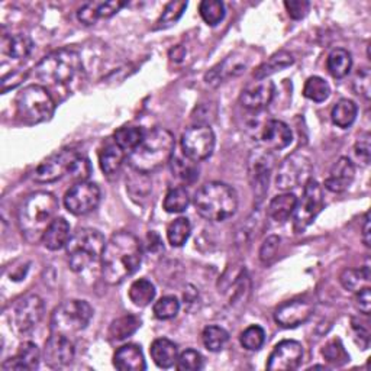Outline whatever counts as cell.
Here are the masks:
<instances>
[{
  "label": "cell",
  "mask_w": 371,
  "mask_h": 371,
  "mask_svg": "<svg viewBox=\"0 0 371 371\" xmlns=\"http://www.w3.org/2000/svg\"><path fill=\"white\" fill-rule=\"evenodd\" d=\"M276 161L274 152L264 147L251 151L248 158V180L257 205L264 201L269 191V183Z\"/></svg>",
  "instance_id": "10"
},
{
  "label": "cell",
  "mask_w": 371,
  "mask_h": 371,
  "mask_svg": "<svg viewBox=\"0 0 371 371\" xmlns=\"http://www.w3.org/2000/svg\"><path fill=\"white\" fill-rule=\"evenodd\" d=\"M174 148H176V140L168 129H152L151 133L145 134L140 145L129 152V167L144 174L154 173L170 163Z\"/></svg>",
  "instance_id": "3"
},
{
  "label": "cell",
  "mask_w": 371,
  "mask_h": 371,
  "mask_svg": "<svg viewBox=\"0 0 371 371\" xmlns=\"http://www.w3.org/2000/svg\"><path fill=\"white\" fill-rule=\"evenodd\" d=\"M100 202V189L90 182L76 183L64 196V206L72 215L83 216L93 212Z\"/></svg>",
  "instance_id": "14"
},
{
  "label": "cell",
  "mask_w": 371,
  "mask_h": 371,
  "mask_svg": "<svg viewBox=\"0 0 371 371\" xmlns=\"http://www.w3.org/2000/svg\"><path fill=\"white\" fill-rule=\"evenodd\" d=\"M81 70V58L73 48H61L43 57L34 69L35 77L46 84H65Z\"/></svg>",
  "instance_id": "5"
},
{
  "label": "cell",
  "mask_w": 371,
  "mask_h": 371,
  "mask_svg": "<svg viewBox=\"0 0 371 371\" xmlns=\"http://www.w3.org/2000/svg\"><path fill=\"white\" fill-rule=\"evenodd\" d=\"M128 296H129L130 302L135 304V306L145 308L152 300H154L156 288L149 280L140 278V280H135L133 285H130Z\"/></svg>",
  "instance_id": "34"
},
{
  "label": "cell",
  "mask_w": 371,
  "mask_h": 371,
  "mask_svg": "<svg viewBox=\"0 0 371 371\" xmlns=\"http://www.w3.org/2000/svg\"><path fill=\"white\" fill-rule=\"evenodd\" d=\"M323 209V190L321 184L311 179L304 184L302 199L297 201L295 209L293 228L296 234L303 232L315 220Z\"/></svg>",
  "instance_id": "11"
},
{
  "label": "cell",
  "mask_w": 371,
  "mask_h": 371,
  "mask_svg": "<svg viewBox=\"0 0 371 371\" xmlns=\"http://www.w3.org/2000/svg\"><path fill=\"white\" fill-rule=\"evenodd\" d=\"M302 344L293 339H285L274 346L267 361V368L271 371H292L302 364Z\"/></svg>",
  "instance_id": "16"
},
{
  "label": "cell",
  "mask_w": 371,
  "mask_h": 371,
  "mask_svg": "<svg viewBox=\"0 0 371 371\" xmlns=\"http://www.w3.org/2000/svg\"><path fill=\"white\" fill-rule=\"evenodd\" d=\"M145 133L141 126H122L114 134V141L123 151L135 149L144 140Z\"/></svg>",
  "instance_id": "36"
},
{
  "label": "cell",
  "mask_w": 371,
  "mask_h": 371,
  "mask_svg": "<svg viewBox=\"0 0 371 371\" xmlns=\"http://www.w3.org/2000/svg\"><path fill=\"white\" fill-rule=\"evenodd\" d=\"M248 62L250 58H247L244 54H234L231 57H228L225 61L220 62L213 67L205 77L208 84L212 86H217L224 83L225 80L243 74L245 72V69L248 67Z\"/></svg>",
  "instance_id": "20"
},
{
  "label": "cell",
  "mask_w": 371,
  "mask_h": 371,
  "mask_svg": "<svg viewBox=\"0 0 371 371\" xmlns=\"http://www.w3.org/2000/svg\"><path fill=\"white\" fill-rule=\"evenodd\" d=\"M173 176H176L179 180L184 183H193L199 177V167L196 161L190 160L189 157L183 156H174L170 160Z\"/></svg>",
  "instance_id": "31"
},
{
  "label": "cell",
  "mask_w": 371,
  "mask_h": 371,
  "mask_svg": "<svg viewBox=\"0 0 371 371\" xmlns=\"http://www.w3.org/2000/svg\"><path fill=\"white\" fill-rule=\"evenodd\" d=\"M202 341H203V345L206 346V350L212 353H220L227 346L229 341V334L227 330L222 328V326L210 325L203 330Z\"/></svg>",
  "instance_id": "38"
},
{
  "label": "cell",
  "mask_w": 371,
  "mask_h": 371,
  "mask_svg": "<svg viewBox=\"0 0 371 371\" xmlns=\"http://www.w3.org/2000/svg\"><path fill=\"white\" fill-rule=\"evenodd\" d=\"M293 135L290 128L281 121L271 119L269 121L261 133V142L263 147L270 151H281L292 144Z\"/></svg>",
  "instance_id": "22"
},
{
  "label": "cell",
  "mask_w": 371,
  "mask_h": 371,
  "mask_svg": "<svg viewBox=\"0 0 371 371\" xmlns=\"http://www.w3.org/2000/svg\"><path fill=\"white\" fill-rule=\"evenodd\" d=\"M191 234V224L187 217H177L167 228V239L171 247H183Z\"/></svg>",
  "instance_id": "39"
},
{
  "label": "cell",
  "mask_w": 371,
  "mask_h": 371,
  "mask_svg": "<svg viewBox=\"0 0 371 371\" xmlns=\"http://www.w3.org/2000/svg\"><path fill=\"white\" fill-rule=\"evenodd\" d=\"M39 360H41V353H39V348L36 346V344L24 342L19 346L16 354L2 364V368L5 371H12V370L32 371L38 368Z\"/></svg>",
  "instance_id": "23"
},
{
  "label": "cell",
  "mask_w": 371,
  "mask_h": 371,
  "mask_svg": "<svg viewBox=\"0 0 371 371\" xmlns=\"http://www.w3.org/2000/svg\"><path fill=\"white\" fill-rule=\"evenodd\" d=\"M81 154L73 148L61 149L55 154L50 156L47 160H43L36 170L34 171V180L36 183H53L64 177L65 174H70L77 158Z\"/></svg>",
  "instance_id": "13"
},
{
  "label": "cell",
  "mask_w": 371,
  "mask_h": 371,
  "mask_svg": "<svg viewBox=\"0 0 371 371\" xmlns=\"http://www.w3.org/2000/svg\"><path fill=\"white\" fill-rule=\"evenodd\" d=\"M363 243L367 248L371 247V228H370V215L365 213L363 224Z\"/></svg>",
  "instance_id": "58"
},
{
  "label": "cell",
  "mask_w": 371,
  "mask_h": 371,
  "mask_svg": "<svg viewBox=\"0 0 371 371\" xmlns=\"http://www.w3.org/2000/svg\"><path fill=\"white\" fill-rule=\"evenodd\" d=\"M215 134L208 125H193L182 135V151L193 161H203L215 149Z\"/></svg>",
  "instance_id": "12"
},
{
  "label": "cell",
  "mask_w": 371,
  "mask_h": 371,
  "mask_svg": "<svg viewBox=\"0 0 371 371\" xmlns=\"http://www.w3.org/2000/svg\"><path fill=\"white\" fill-rule=\"evenodd\" d=\"M32 50L34 41L25 34L4 35L2 38V51L15 60H25Z\"/></svg>",
  "instance_id": "28"
},
{
  "label": "cell",
  "mask_w": 371,
  "mask_h": 371,
  "mask_svg": "<svg viewBox=\"0 0 371 371\" xmlns=\"http://www.w3.org/2000/svg\"><path fill=\"white\" fill-rule=\"evenodd\" d=\"M58 201L53 193L36 191L22 201L18 210V225L28 243L42 241L47 228L55 220Z\"/></svg>",
  "instance_id": "2"
},
{
  "label": "cell",
  "mask_w": 371,
  "mask_h": 371,
  "mask_svg": "<svg viewBox=\"0 0 371 371\" xmlns=\"http://www.w3.org/2000/svg\"><path fill=\"white\" fill-rule=\"evenodd\" d=\"M354 177H356L354 163L350 158L341 157L332 166L328 177L325 179V187L332 193H342L353 184Z\"/></svg>",
  "instance_id": "21"
},
{
  "label": "cell",
  "mask_w": 371,
  "mask_h": 371,
  "mask_svg": "<svg viewBox=\"0 0 371 371\" xmlns=\"http://www.w3.org/2000/svg\"><path fill=\"white\" fill-rule=\"evenodd\" d=\"M114 365L119 371H142L147 368L141 346L128 344L121 346L114 356Z\"/></svg>",
  "instance_id": "25"
},
{
  "label": "cell",
  "mask_w": 371,
  "mask_h": 371,
  "mask_svg": "<svg viewBox=\"0 0 371 371\" xmlns=\"http://www.w3.org/2000/svg\"><path fill=\"white\" fill-rule=\"evenodd\" d=\"M72 239L70 224L64 217H55L42 236V244L50 251H58L67 247Z\"/></svg>",
  "instance_id": "24"
},
{
  "label": "cell",
  "mask_w": 371,
  "mask_h": 371,
  "mask_svg": "<svg viewBox=\"0 0 371 371\" xmlns=\"http://www.w3.org/2000/svg\"><path fill=\"white\" fill-rule=\"evenodd\" d=\"M102 277L107 285H121L141 266L142 247L140 239L130 232L114 234L102 254Z\"/></svg>",
  "instance_id": "1"
},
{
  "label": "cell",
  "mask_w": 371,
  "mask_h": 371,
  "mask_svg": "<svg viewBox=\"0 0 371 371\" xmlns=\"http://www.w3.org/2000/svg\"><path fill=\"white\" fill-rule=\"evenodd\" d=\"M358 114V107L357 104L350 100V99H341L337 102V104L332 107V112H331V118L334 125H337L338 128L346 129L350 128Z\"/></svg>",
  "instance_id": "33"
},
{
  "label": "cell",
  "mask_w": 371,
  "mask_h": 371,
  "mask_svg": "<svg viewBox=\"0 0 371 371\" xmlns=\"http://www.w3.org/2000/svg\"><path fill=\"white\" fill-rule=\"evenodd\" d=\"M297 205V198L293 193H283L271 199L269 205V216L277 224H285L295 213Z\"/></svg>",
  "instance_id": "27"
},
{
  "label": "cell",
  "mask_w": 371,
  "mask_h": 371,
  "mask_svg": "<svg viewBox=\"0 0 371 371\" xmlns=\"http://www.w3.org/2000/svg\"><path fill=\"white\" fill-rule=\"evenodd\" d=\"M151 358L160 368H170L177 363L179 350L177 345L167 338H158L151 344Z\"/></svg>",
  "instance_id": "26"
},
{
  "label": "cell",
  "mask_w": 371,
  "mask_h": 371,
  "mask_svg": "<svg viewBox=\"0 0 371 371\" xmlns=\"http://www.w3.org/2000/svg\"><path fill=\"white\" fill-rule=\"evenodd\" d=\"M184 55H186V50H184L182 46L174 47V48L170 51V58H171L173 61H176V62L182 61V60L184 58Z\"/></svg>",
  "instance_id": "60"
},
{
  "label": "cell",
  "mask_w": 371,
  "mask_h": 371,
  "mask_svg": "<svg viewBox=\"0 0 371 371\" xmlns=\"http://www.w3.org/2000/svg\"><path fill=\"white\" fill-rule=\"evenodd\" d=\"M278 245H280V236H277V235L267 236V239L259 248L261 263H264L266 266L271 264L273 261H274V258H276V255H277Z\"/></svg>",
  "instance_id": "49"
},
{
  "label": "cell",
  "mask_w": 371,
  "mask_h": 371,
  "mask_svg": "<svg viewBox=\"0 0 371 371\" xmlns=\"http://www.w3.org/2000/svg\"><path fill=\"white\" fill-rule=\"evenodd\" d=\"M239 342L248 351H258L266 342V332L259 325H251L239 337Z\"/></svg>",
  "instance_id": "46"
},
{
  "label": "cell",
  "mask_w": 371,
  "mask_h": 371,
  "mask_svg": "<svg viewBox=\"0 0 371 371\" xmlns=\"http://www.w3.org/2000/svg\"><path fill=\"white\" fill-rule=\"evenodd\" d=\"M356 306L357 309L364 313V315H370L371 312V292L370 288H363L361 290L357 292L356 295Z\"/></svg>",
  "instance_id": "56"
},
{
  "label": "cell",
  "mask_w": 371,
  "mask_h": 371,
  "mask_svg": "<svg viewBox=\"0 0 371 371\" xmlns=\"http://www.w3.org/2000/svg\"><path fill=\"white\" fill-rule=\"evenodd\" d=\"M295 62V58L292 54L286 51H280L270 57L264 64H261L259 67L254 72V79H267L269 76L285 70Z\"/></svg>",
  "instance_id": "32"
},
{
  "label": "cell",
  "mask_w": 371,
  "mask_h": 371,
  "mask_svg": "<svg viewBox=\"0 0 371 371\" xmlns=\"http://www.w3.org/2000/svg\"><path fill=\"white\" fill-rule=\"evenodd\" d=\"M76 346L70 337L51 334L43 348V361L51 368H61L73 363Z\"/></svg>",
  "instance_id": "18"
},
{
  "label": "cell",
  "mask_w": 371,
  "mask_h": 371,
  "mask_svg": "<svg viewBox=\"0 0 371 371\" xmlns=\"http://www.w3.org/2000/svg\"><path fill=\"white\" fill-rule=\"evenodd\" d=\"M125 160V151L114 142L106 144L99 152V164L106 176H114L119 171Z\"/></svg>",
  "instance_id": "29"
},
{
  "label": "cell",
  "mask_w": 371,
  "mask_h": 371,
  "mask_svg": "<svg viewBox=\"0 0 371 371\" xmlns=\"http://www.w3.org/2000/svg\"><path fill=\"white\" fill-rule=\"evenodd\" d=\"M341 285L344 289L350 292H358L363 288H367L370 283V267L364 266L363 269H350L342 271L339 277Z\"/></svg>",
  "instance_id": "37"
},
{
  "label": "cell",
  "mask_w": 371,
  "mask_h": 371,
  "mask_svg": "<svg viewBox=\"0 0 371 371\" xmlns=\"http://www.w3.org/2000/svg\"><path fill=\"white\" fill-rule=\"evenodd\" d=\"M43 316V302L36 295H27L19 299L12 311V322L19 334L32 332Z\"/></svg>",
  "instance_id": "15"
},
{
  "label": "cell",
  "mask_w": 371,
  "mask_h": 371,
  "mask_svg": "<svg viewBox=\"0 0 371 371\" xmlns=\"http://www.w3.org/2000/svg\"><path fill=\"white\" fill-rule=\"evenodd\" d=\"M90 173H92V166H90V161L87 160L86 157L80 156L70 173V176L77 180V183L80 182H87V179H89L90 176Z\"/></svg>",
  "instance_id": "52"
},
{
  "label": "cell",
  "mask_w": 371,
  "mask_h": 371,
  "mask_svg": "<svg viewBox=\"0 0 371 371\" xmlns=\"http://www.w3.org/2000/svg\"><path fill=\"white\" fill-rule=\"evenodd\" d=\"M179 311H180V302L174 296L161 297L158 302L154 303V308H152L154 316L160 321H168L176 318Z\"/></svg>",
  "instance_id": "45"
},
{
  "label": "cell",
  "mask_w": 371,
  "mask_h": 371,
  "mask_svg": "<svg viewBox=\"0 0 371 371\" xmlns=\"http://www.w3.org/2000/svg\"><path fill=\"white\" fill-rule=\"evenodd\" d=\"M285 6L288 9V13L292 19H302L308 15L311 9V4L308 0H286Z\"/></svg>",
  "instance_id": "51"
},
{
  "label": "cell",
  "mask_w": 371,
  "mask_h": 371,
  "mask_svg": "<svg viewBox=\"0 0 371 371\" xmlns=\"http://www.w3.org/2000/svg\"><path fill=\"white\" fill-rule=\"evenodd\" d=\"M274 96V83L269 79H255V81L248 83L239 96L241 103L247 111L259 112L266 109Z\"/></svg>",
  "instance_id": "17"
},
{
  "label": "cell",
  "mask_w": 371,
  "mask_h": 371,
  "mask_svg": "<svg viewBox=\"0 0 371 371\" xmlns=\"http://www.w3.org/2000/svg\"><path fill=\"white\" fill-rule=\"evenodd\" d=\"M16 114L19 119L35 125L48 121L55 111V102L46 87L39 84H31L22 89L15 100Z\"/></svg>",
  "instance_id": "7"
},
{
  "label": "cell",
  "mask_w": 371,
  "mask_h": 371,
  "mask_svg": "<svg viewBox=\"0 0 371 371\" xmlns=\"http://www.w3.org/2000/svg\"><path fill=\"white\" fill-rule=\"evenodd\" d=\"M322 356L326 361L335 367L344 365L350 361V356L345 351V348L339 339H332L326 344L322 350Z\"/></svg>",
  "instance_id": "47"
},
{
  "label": "cell",
  "mask_w": 371,
  "mask_h": 371,
  "mask_svg": "<svg viewBox=\"0 0 371 371\" xmlns=\"http://www.w3.org/2000/svg\"><path fill=\"white\" fill-rule=\"evenodd\" d=\"M354 89L357 95L363 96L364 99H370V92H371V76L368 69H361L354 79Z\"/></svg>",
  "instance_id": "50"
},
{
  "label": "cell",
  "mask_w": 371,
  "mask_h": 371,
  "mask_svg": "<svg viewBox=\"0 0 371 371\" xmlns=\"http://www.w3.org/2000/svg\"><path fill=\"white\" fill-rule=\"evenodd\" d=\"M93 318V309L84 300H65L54 311L51 318V334L73 338L87 328Z\"/></svg>",
  "instance_id": "8"
},
{
  "label": "cell",
  "mask_w": 371,
  "mask_h": 371,
  "mask_svg": "<svg viewBox=\"0 0 371 371\" xmlns=\"http://www.w3.org/2000/svg\"><path fill=\"white\" fill-rule=\"evenodd\" d=\"M370 151H371V147H370V135L365 134L364 137H360V140L357 141L356 148H354V152H356L357 158L364 166H367L370 163Z\"/></svg>",
  "instance_id": "55"
},
{
  "label": "cell",
  "mask_w": 371,
  "mask_h": 371,
  "mask_svg": "<svg viewBox=\"0 0 371 371\" xmlns=\"http://www.w3.org/2000/svg\"><path fill=\"white\" fill-rule=\"evenodd\" d=\"M148 243H149V250L156 251L157 248H161V239L156 232L148 234Z\"/></svg>",
  "instance_id": "59"
},
{
  "label": "cell",
  "mask_w": 371,
  "mask_h": 371,
  "mask_svg": "<svg viewBox=\"0 0 371 371\" xmlns=\"http://www.w3.org/2000/svg\"><path fill=\"white\" fill-rule=\"evenodd\" d=\"M313 160L308 151L297 149L288 156L277 170L276 186L277 189L288 191L306 184L312 179Z\"/></svg>",
  "instance_id": "9"
},
{
  "label": "cell",
  "mask_w": 371,
  "mask_h": 371,
  "mask_svg": "<svg viewBox=\"0 0 371 371\" xmlns=\"http://www.w3.org/2000/svg\"><path fill=\"white\" fill-rule=\"evenodd\" d=\"M141 326V319L137 315H123L115 319L109 326V337L115 341H122L134 335Z\"/></svg>",
  "instance_id": "30"
},
{
  "label": "cell",
  "mask_w": 371,
  "mask_h": 371,
  "mask_svg": "<svg viewBox=\"0 0 371 371\" xmlns=\"http://www.w3.org/2000/svg\"><path fill=\"white\" fill-rule=\"evenodd\" d=\"M315 308L309 300L295 299L290 302L283 303L274 312V321L283 326V328H296V326L306 322Z\"/></svg>",
  "instance_id": "19"
},
{
  "label": "cell",
  "mask_w": 371,
  "mask_h": 371,
  "mask_svg": "<svg viewBox=\"0 0 371 371\" xmlns=\"http://www.w3.org/2000/svg\"><path fill=\"white\" fill-rule=\"evenodd\" d=\"M104 236L92 228L79 229L67 244V259L73 271L81 273L102 259L104 250Z\"/></svg>",
  "instance_id": "6"
},
{
  "label": "cell",
  "mask_w": 371,
  "mask_h": 371,
  "mask_svg": "<svg viewBox=\"0 0 371 371\" xmlns=\"http://www.w3.org/2000/svg\"><path fill=\"white\" fill-rule=\"evenodd\" d=\"M194 208L206 221L224 222L235 215L238 196L231 186L221 182H210L196 191Z\"/></svg>",
  "instance_id": "4"
},
{
  "label": "cell",
  "mask_w": 371,
  "mask_h": 371,
  "mask_svg": "<svg viewBox=\"0 0 371 371\" xmlns=\"http://www.w3.org/2000/svg\"><path fill=\"white\" fill-rule=\"evenodd\" d=\"M189 203H190L189 191L184 187H174L168 190V193L166 194L163 208L168 213H180L187 209Z\"/></svg>",
  "instance_id": "41"
},
{
  "label": "cell",
  "mask_w": 371,
  "mask_h": 371,
  "mask_svg": "<svg viewBox=\"0 0 371 371\" xmlns=\"http://www.w3.org/2000/svg\"><path fill=\"white\" fill-rule=\"evenodd\" d=\"M126 189L129 190L130 194H133L134 199L137 198L145 199L151 191V182L148 179V174L133 170V174H130L129 177H126Z\"/></svg>",
  "instance_id": "42"
},
{
  "label": "cell",
  "mask_w": 371,
  "mask_h": 371,
  "mask_svg": "<svg viewBox=\"0 0 371 371\" xmlns=\"http://www.w3.org/2000/svg\"><path fill=\"white\" fill-rule=\"evenodd\" d=\"M77 18L84 25H95L96 22L99 20V15H97V5L96 2H89V4H84L79 12H77Z\"/></svg>",
  "instance_id": "53"
},
{
  "label": "cell",
  "mask_w": 371,
  "mask_h": 371,
  "mask_svg": "<svg viewBox=\"0 0 371 371\" xmlns=\"http://www.w3.org/2000/svg\"><path fill=\"white\" fill-rule=\"evenodd\" d=\"M303 95L304 97H308L316 103H322L330 97L331 87L322 77L313 76V77H309L306 83H304Z\"/></svg>",
  "instance_id": "40"
},
{
  "label": "cell",
  "mask_w": 371,
  "mask_h": 371,
  "mask_svg": "<svg viewBox=\"0 0 371 371\" xmlns=\"http://www.w3.org/2000/svg\"><path fill=\"white\" fill-rule=\"evenodd\" d=\"M199 12L208 25L215 27L221 24V20L225 18V5L220 0H203L199 6Z\"/></svg>",
  "instance_id": "43"
},
{
  "label": "cell",
  "mask_w": 371,
  "mask_h": 371,
  "mask_svg": "<svg viewBox=\"0 0 371 371\" xmlns=\"http://www.w3.org/2000/svg\"><path fill=\"white\" fill-rule=\"evenodd\" d=\"M186 9H187V2H170L163 11L160 19L157 20L156 29H166L176 25Z\"/></svg>",
  "instance_id": "44"
},
{
  "label": "cell",
  "mask_w": 371,
  "mask_h": 371,
  "mask_svg": "<svg viewBox=\"0 0 371 371\" xmlns=\"http://www.w3.org/2000/svg\"><path fill=\"white\" fill-rule=\"evenodd\" d=\"M203 367V357L196 350L183 351L176 363V368L180 371H198Z\"/></svg>",
  "instance_id": "48"
},
{
  "label": "cell",
  "mask_w": 371,
  "mask_h": 371,
  "mask_svg": "<svg viewBox=\"0 0 371 371\" xmlns=\"http://www.w3.org/2000/svg\"><path fill=\"white\" fill-rule=\"evenodd\" d=\"M97 5V15L100 18H111L116 15L123 6H126V2H119V0H114V2H96Z\"/></svg>",
  "instance_id": "54"
},
{
  "label": "cell",
  "mask_w": 371,
  "mask_h": 371,
  "mask_svg": "<svg viewBox=\"0 0 371 371\" xmlns=\"http://www.w3.org/2000/svg\"><path fill=\"white\" fill-rule=\"evenodd\" d=\"M27 76H28L27 72H25V73H24V72H13V73L5 76V77L2 79V93L5 95V93H8L9 90L15 89V87H16L18 84H20L22 81H24V80L27 79Z\"/></svg>",
  "instance_id": "57"
},
{
  "label": "cell",
  "mask_w": 371,
  "mask_h": 371,
  "mask_svg": "<svg viewBox=\"0 0 371 371\" xmlns=\"http://www.w3.org/2000/svg\"><path fill=\"white\" fill-rule=\"evenodd\" d=\"M351 65H353L351 54L344 48H337L331 51L328 60H326V67H328V72L335 79H344L348 73H350Z\"/></svg>",
  "instance_id": "35"
}]
</instances>
